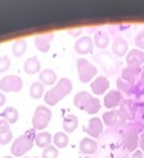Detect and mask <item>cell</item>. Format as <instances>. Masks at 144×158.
<instances>
[{
	"label": "cell",
	"mask_w": 144,
	"mask_h": 158,
	"mask_svg": "<svg viewBox=\"0 0 144 158\" xmlns=\"http://www.w3.org/2000/svg\"><path fill=\"white\" fill-rule=\"evenodd\" d=\"M80 32H81L80 29H77V31H69V34H71V35H75V34H80Z\"/></svg>",
	"instance_id": "37"
},
{
	"label": "cell",
	"mask_w": 144,
	"mask_h": 158,
	"mask_svg": "<svg viewBox=\"0 0 144 158\" xmlns=\"http://www.w3.org/2000/svg\"><path fill=\"white\" fill-rule=\"evenodd\" d=\"M103 129H104V124H103V120L98 118V117H92L88 123V127H86V132L88 135H91V138H98L101 134H103Z\"/></svg>",
	"instance_id": "14"
},
{
	"label": "cell",
	"mask_w": 144,
	"mask_h": 158,
	"mask_svg": "<svg viewBox=\"0 0 144 158\" xmlns=\"http://www.w3.org/2000/svg\"><path fill=\"white\" fill-rule=\"evenodd\" d=\"M11 68V61H9V57L8 55H2L0 57V74L6 72L8 69Z\"/></svg>",
	"instance_id": "30"
},
{
	"label": "cell",
	"mask_w": 144,
	"mask_h": 158,
	"mask_svg": "<svg viewBox=\"0 0 144 158\" xmlns=\"http://www.w3.org/2000/svg\"><path fill=\"white\" fill-rule=\"evenodd\" d=\"M29 95L34 98V100H39L42 97H45V86L40 83V81H34L29 88Z\"/></svg>",
	"instance_id": "25"
},
{
	"label": "cell",
	"mask_w": 144,
	"mask_h": 158,
	"mask_svg": "<svg viewBox=\"0 0 144 158\" xmlns=\"http://www.w3.org/2000/svg\"><path fill=\"white\" fill-rule=\"evenodd\" d=\"M23 88V80L19 75H5L0 78V92H19Z\"/></svg>",
	"instance_id": "6"
},
{
	"label": "cell",
	"mask_w": 144,
	"mask_h": 158,
	"mask_svg": "<svg viewBox=\"0 0 144 158\" xmlns=\"http://www.w3.org/2000/svg\"><path fill=\"white\" fill-rule=\"evenodd\" d=\"M26 49H28V43H26V40H17L14 45H12V55L14 57H22L23 54L26 52Z\"/></svg>",
	"instance_id": "27"
},
{
	"label": "cell",
	"mask_w": 144,
	"mask_h": 158,
	"mask_svg": "<svg viewBox=\"0 0 144 158\" xmlns=\"http://www.w3.org/2000/svg\"><path fill=\"white\" fill-rule=\"evenodd\" d=\"M118 110H120V114L124 117V120L127 121V120H134V118H135V115H137V112H138V106L135 105V102H134L132 98H124Z\"/></svg>",
	"instance_id": "10"
},
{
	"label": "cell",
	"mask_w": 144,
	"mask_h": 158,
	"mask_svg": "<svg viewBox=\"0 0 144 158\" xmlns=\"http://www.w3.org/2000/svg\"><path fill=\"white\" fill-rule=\"evenodd\" d=\"M123 148L127 151V152H135V151H138V148H140V134L137 132V131H134V129H130L129 126H127V129H126V134H124V137H123Z\"/></svg>",
	"instance_id": "7"
},
{
	"label": "cell",
	"mask_w": 144,
	"mask_h": 158,
	"mask_svg": "<svg viewBox=\"0 0 144 158\" xmlns=\"http://www.w3.org/2000/svg\"><path fill=\"white\" fill-rule=\"evenodd\" d=\"M11 140H12V132L11 131L0 135V144H8V143H11Z\"/></svg>",
	"instance_id": "32"
},
{
	"label": "cell",
	"mask_w": 144,
	"mask_h": 158,
	"mask_svg": "<svg viewBox=\"0 0 144 158\" xmlns=\"http://www.w3.org/2000/svg\"><path fill=\"white\" fill-rule=\"evenodd\" d=\"M83 158H91V157H83Z\"/></svg>",
	"instance_id": "41"
},
{
	"label": "cell",
	"mask_w": 144,
	"mask_h": 158,
	"mask_svg": "<svg viewBox=\"0 0 144 158\" xmlns=\"http://www.w3.org/2000/svg\"><path fill=\"white\" fill-rule=\"evenodd\" d=\"M74 105L77 106L80 110H84L91 115H95L97 112L101 109V102L97 98L95 95L86 92V91H80L75 94L74 97Z\"/></svg>",
	"instance_id": "3"
},
{
	"label": "cell",
	"mask_w": 144,
	"mask_h": 158,
	"mask_svg": "<svg viewBox=\"0 0 144 158\" xmlns=\"http://www.w3.org/2000/svg\"><path fill=\"white\" fill-rule=\"evenodd\" d=\"M92 40H94V45L98 49H106L109 46V42H110L109 35L106 32H103V31H97L94 34V37H92Z\"/></svg>",
	"instance_id": "22"
},
{
	"label": "cell",
	"mask_w": 144,
	"mask_h": 158,
	"mask_svg": "<svg viewBox=\"0 0 144 158\" xmlns=\"http://www.w3.org/2000/svg\"><path fill=\"white\" fill-rule=\"evenodd\" d=\"M3 158H15V157H12V155H6V157H3Z\"/></svg>",
	"instance_id": "39"
},
{
	"label": "cell",
	"mask_w": 144,
	"mask_h": 158,
	"mask_svg": "<svg viewBox=\"0 0 144 158\" xmlns=\"http://www.w3.org/2000/svg\"><path fill=\"white\" fill-rule=\"evenodd\" d=\"M141 77V69L140 68H132V66H126L121 71V78L126 80L130 85H135L138 81V78Z\"/></svg>",
	"instance_id": "16"
},
{
	"label": "cell",
	"mask_w": 144,
	"mask_h": 158,
	"mask_svg": "<svg viewBox=\"0 0 144 158\" xmlns=\"http://www.w3.org/2000/svg\"><path fill=\"white\" fill-rule=\"evenodd\" d=\"M123 94L117 89V91H109L106 95H104V100H103V105L106 106L107 109H115V107H120L123 103Z\"/></svg>",
	"instance_id": "12"
},
{
	"label": "cell",
	"mask_w": 144,
	"mask_h": 158,
	"mask_svg": "<svg viewBox=\"0 0 144 158\" xmlns=\"http://www.w3.org/2000/svg\"><path fill=\"white\" fill-rule=\"evenodd\" d=\"M23 71L28 74V75H35V74H40V60L37 57H29L25 64H23Z\"/></svg>",
	"instance_id": "19"
},
{
	"label": "cell",
	"mask_w": 144,
	"mask_h": 158,
	"mask_svg": "<svg viewBox=\"0 0 144 158\" xmlns=\"http://www.w3.org/2000/svg\"><path fill=\"white\" fill-rule=\"evenodd\" d=\"M140 151L144 152V132L140 135Z\"/></svg>",
	"instance_id": "34"
},
{
	"label": "cell",
	"mask_w": 144,
	"mask_h": 158,
	"mask_svg": "<svg viewBox=\"0 0 144 158\" xmlns=\"http://www.w3.org/2000/svg\"><path fill=\"white\" fill-rule=\"evenodd\" d=\"M103 120V124L109 126V127H118V126H123L126 123L124 117L120 114V110H106L101 117Z\"/></svg>",
	"instance_id": "8"
},
{
	"label": "cell",
	"mask_w": 144,
	"mask_h": 158,
	"mask_svg": "<svg viewBox=\"0 0 144 158\" xmlns=\"http://www.w3.org/2000/svg\"><path fill=\"white\" fill-rule=\"evenodd\" d=\"M117 88H118V91L123 94H130L132 92V88H134V85H130V83H127L126 80H123L121 77L117 80Z\"/></svg>",
	"instance_id": "28"
},
{
	"label": "cell",
	"mask_w": 144,
	"mask_h": 158,
	"mask_svg": "<svg viewBox=\"0 0 144 158\" xmlns=\"http://www.w3.org/2000/svg\"><path fill=\"white\" fill-rule=\"evenodd\" d=\"M77 71H78V78L81 83H92L97 78L98 69L95 64H92L86 58H78L77 60Z\"/></svg>",
	"instance_id": "4"
},
{
	"label": "cell",
	"mask_w": 144,
	"mask_h": 158,
	"mask_svg": "<svg viewBox=\"0 0 144 158\" xmlns=\"http://www.w3.org/2000/svg\"><path fill=\"white\" fill-rule=\"evenodd\" d=\"M112 52L115 54L117 57H124L129 52V45L123 37H117L112 42Z\"/></svg>",
	"instance_id": "18"
},
{
	"label": "cell",
	"mask_w": 144,
	"mask_h": 158,
	"mask_svg": "<svg viewBox=\"0 0 144 158\" xmlns=\"http://www.w3.org/2000/svg\"><path fill=\"white\" fill-rule=\"evenodd\" d=\"M78 127V117L74 114H68L63 118V132L64 134H71Z\"/></svg>",
	"instance_id": "20"
},
{
	"label": "cell",
	"mask_w": 144,
	"mask_h": 158,
	"mask_svg": "<svg viewBox=\"0 0 144 158\" xmlns=\"http://www.w3.org/2000/svg\"><path fill=\"white\" fill-rule=\"evenodd\" d=\"M58 157V149L54 146H48L46 149H43L42 158H57Z\"/></svg>",
	"instance_id": "29"
},
{
	"label": "cell",
	"mask_w": 144,
	"mask_h": 158,
	"mask_svg": "<svg viewBox=\"0 0 144 158\" xmlns=\"http://www.w3.org/2000/svg\"><path fill=\"white\" fill-rule=\"evenodd\" d=\"M52 141H54V144H55L57 149H64V148L69 144V137H68V134H64V132H57V134L52 137Z\"/></svg>",
	"instance_id": "26"
},
{
	"label": "cell",
	"mask_w": 144,
	"mask_h": 158,
	"mask_svg": "<svg viewBox=\"0 0 144 158\" xmlns=\"http://www.w3.org/2000/svg\"><path fill=\"white\" fill-rule=\"evenodd\" d=\"M22 158H31V157H22ZM34 158H39V157H34Z\"/></svg>",
	"instance_id": "40"
},
{
	"label": "cell",
	"mask_w": 144,
	"mask_h": 158,
	"mask_svg": "<svg viewBox=\"0 0 144 158\" xmlns=\"http://www.w3.org/2000/svg\"><path fill=\"white\" fill-rule=\"evenodd\" d=\"M51 141H52V137H51V134L49 132H39L37 135H35V144H37V148H43V149H46L48 146H51Z\"/></svg>",
	"instance_id": "24"
},
{
	"label": "cell",
	"mask_w": 144,
	"mask_h": 158,
	"mask_svg": "<svg viewBox=\"0 0 144 158\" xmlns=\"http://www.w3.org/2000/svg\"><path fill=\"white\" fill-rule=\"evenodd\" d=\"M5 103H6V97H5L3 92H0V106H3Z\"/></svg>",
	"instance_id": "36"
},
{
	"label": "cell",
	"mask_w": 144,
	"mask_h": 158,
	"mask_svg": "<svg viewBox=\"0 0 144 158\" xmlns=\"http://www.w3.org/2000/svg\"><path fill=\"white\" fill-rule=\"evenodd\" d=\"M9 123L6 121V120H3V118H0V135L2 134H6V132H9L11 129H9Z\"/></svg>",
	"instance_id": "33"
},
{
	"label": "cell",
	"mask_w": 144,
	"mask_h": 158,
	"mask_svg": "<svg viewBox=\"0 0 144 158\" xmlns=\"http://www.w3.org/2000/svg\"><path fill=\"white\" fill-rule=\"evenodd\" d=\"M135 45H137V48H138L140 51L144 52V29L138 31V34L135 35Z\"/></svg>",
	"instance_id": "31"
},
{
	"label": "cell",
	"mask_w": 144,
	"mask_h": 158,
	"mask_svg": "<svg viewBox=\"0 0 144 158\" xmlns=\"http://www.w3.org/2000/svg\"><path fill=\"white\" fill-rule=\"evenodd\" d=\"M55 34L54 32H46V34H40L34 39V45L35 48L40 51V52H48L49 48H51V43L54 40Z\"/></svg>",
	"instance_id": "13"
},
{
	"label": "cell",
	"mask_w": 144,
	"mask_h": 158,
	"mask_svg": "<svg viewBox=\"0 0 144 158\" xmlns=\"http://www.w3.org/2000/svg\"><path fill=\"white\" fill-rule=\"evenodd\" d=\"M140 78H141V81H144V64H143V68H141V77Z\"/></svg>",
	"instance_id": "38"
},
{
	"label": "cell",
	"mask_w": 144,
	"mask_h": 158,
	"mask_svg": "<svg viewBox=\"0 0 144 158\" xmlns=\"http://www.w3.org/2000/svg\"><path fill=\"white\" fill-rule=\"evenodd\" d=\"M39 77H40V83L43 86H52V85L57 83V74L52 69H43V71H40Z\"/></svg>",
	"instance_id": "21"
},
{
	"label": "cell",
	"mask_w": 144,
	"mask_h": 158,
	"mask_svg": "<svg viewBox=\"0 0 144 158\" xmlns=\"http://www.w3.org/2000/svg\"><path fill=\"white\" fill-rule=\"evenodd\" d=\"M72 91V81L69 78H61L55 83V86H52L48 92H45V103L46 106H55L58 102H61L68 94H71Z\"/></svg>",
	"instance_id": "1"
},
{
	"label": "cell",
	"mask_w": 144,
	"mask_h": 158,
	"mask_svg": "<svg viewBox=\"0 0 144 158\" xmlns=\"http://www.w3.org/2000/svg\"><path fill=\"white\" fill-rule=\"evenodd\" d=\"M52 118V110L48 106H37L32 115V129L34 131H45Z\"/></svg>",
	"instance_id": "5"
},
{
	"label": "cell",
	"mask_w": 144,
	"mask_h": 158,
	"mask_svg": "<svg viewBox=\"0 0 144 158\" xmlns=\"http://www.w3.org/2000/svg\"><path fill=\"white\" fill-rule=\"evenodd\" d=\"M2 118L6 120L9 124H14L19 120V110L15 107H12V106H8V107H5L2 110Z\"/></svg>",
	"instance_id": "23"
},
{
	"label": "cell",
	"mask_w": 144,
	"mask_h": 158,
	"mask_svg": "<svg viewBox=\"0 0 144 158\" xmlns=\"http://www.w3.org/2000/svg\"><path fill=\"white\" fill-rule=\"evenodd\" d=\"M92 49H94V40L89 35H81L74 45V51L77 54H80V55L91 54Z\"/></svg>",
	"instance_id": "9"
},
{
	"label": "cell",
	"mask_w": 144,
	"mask_h": 158,
	"mask_svg": "<svg viewBox=\"0 0 144 158\" xmlns=\"http://www.w3.org/2000/svg\"><path fill=\"white\" fill-rule=\"evenodd\" d=\"M80 151L88 157V155H92V154H95L97 149H98V143H97V140L94 138H91V137H86V138H83L81 141H80Z\"/></svg>",
	"instance_id": "17"
},
{
	"label": "cell",
	"mask_w": 144,
	"mask_h": 158,
	"mask_svg": "<svg viewBox=\"0 0 144 158\" xmlns=\"http://www.w3.org/2000/svg\"><path fill=\"white\" fill-rule=\"evenodd\" d=\"M109 88H110V83H109V78L104 77V75H97V78L91 83V91L95 94V95H106L109 92Z\"/></svg>",
	"instance_id": "11"
},
{
	"label": "cell",
	"mask_w": 144,
	"mask_h": 158,
	"mask_svg": "<svg viewBox=\"0 0 144 158\" xmlns=\"http://www.w3.org/2000/svg\"><path fill=\"white\" fill-rule=\"evenodd\" d=\"M35 131L34 129H29L26 131L23 135L17 137L14 141H12V146H11V155L12 157H25V154H28L34 144H35Z\"/></svg>",
	"instance_id": "2"
},
{
	"label": "cell",
	"mask_w": 144,
	"mask_h": 158,
	"mask_svg": "<svg viewBox=\"0 0 144 158\" xmlns=\"http://www.w3.org/2000/svg\"><path fill=\"white\" fill-rule=\"evenodd\" d=\"M126 63H127V66L141 69L144 64V52L140 49H130L126 55Z\"/></svg>",
	"instance_id": "15"
},
{
	"label": "cell",
	"mask_w": 144,
	"mask_h": 158,
	"mask_svg": "<svg viewBox=\"0 0 144 158\" xmlns=\"http://www.w3.org/2000/svg\"><path fill=\"white\" fill-rule=\"evenodd\" d=\"M132 158H143V152H141V151H135V152L132 154Z\"/></svg>",
	"instance_id": "35"
}]
</instances>
